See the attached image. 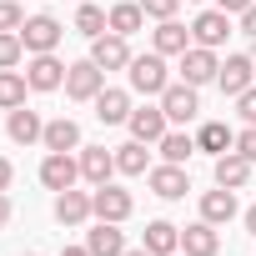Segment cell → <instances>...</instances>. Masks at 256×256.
Masks as SVG:
<instances>
[{"instance_id": "obj_1", "label": "cell", "mask_w": 256, "mask_h": 256, "mask_svg": "<svg viewBox=\"0 0 256 256\" xmlns=\"http://www.w3.org/2000/svg\"><path fill=\"white\" fill-rule=\"evenodd\" d=\"M126 70H131V90H141V96H161L166 86H171V76H166V56H136L131 66H126Z\"/></svg>"}, {"instance_id": "obj_2", "label": "cell", "mask_w": 256, "mask_h": 256, "mask_svg": "<svg viewBox=\"0 0 256 256\" xmlns=\"http://www.w3.org/2000/svg\"><path fill=\"white\" fill-rule=\"evenodd\" d=\"M106 90V70L96 66V60H76L70 70H66V96L70 100H96Z\"/></svg>"}, {"instance_id": "obj_3", "label": "cell", "mask_w": 256, "mask_h": 256, "mask_svg": "<svg viewBox=\"0 0 256 256\" xmlns=\"http://www.w3.org/2000/svg\"><path fill=\"white\" fill-rule=\"evenodd\" d=\"M90 211H96V221H126L136 211V201H131V191H120V186H96L90 191Z\"/></svg>"}, {"instance_id": "obj_4", "label": "cell", "mask_w": 256, "mask_h": 256, "mask_svg": "<svg viewBox=\"0 0 256 256\" xmlns=\"http://www.w3.org/2000/svg\"><path fill=\"white\" fill-rule=\"evenodd\" d=\"M60 36H66V30H60V20H56V16H30V20L20 26V40H26V50H30V56L56 50V46H60Z\"/></svg>"}, {"instance_id": "obj_5", "label": "cell", "mask_w": 256, "mask_h": 256, "mask_svg": "<svg viewBox=\"0 0 256 256\" xmlns=\"http://www.w3.org/2000/svg\"><path fill=\"white\" fill-rule=\"evenodd\" d=\"M90 60H96L100 70H126L136 56H131V46H126V36L106 30V36H96V40H90Z\"/></svg>"}, {"instance_id": "obj_6", "label": "cell", "mask_w": 256, "mask_h": 256, "mask_svg": "<svg viewBox=\"0 0 256 256\" xmlns=\"http://www.w3.org/2000/svg\"><path fill=\"white\" fill-rule=\"evenodd\" d=\"M226 36H231V16L216 6V10H201L196 20H191V40L196 46H206V50H216V46H226Z\"/></svg>"}, {"instance_id": "obj_7", "label": "cell", "mask_w": 256, "mask_h": 256, "mask_svg": "<svg viewBox=\"0 0 256 256\" xmlns=\"http://www.w3.org/2000/svg\"><path fill=\"white\" fill-rule=\"evenodd\" d=\"M146 181H151V191H156L161 201H181V196L191 191V176H186V166H176V161L151 166V171H146Z\"/></svg>"}, {"instance_id": "obj_8", "label": "cell", "mask_w": 256, "mask_h": 256, "mask_svg": "<svg viewBox=\"0 0 256 256\" xmlns=\"http://www.w3.org/2000/svg\"><path fill=\"white\" fill-rule=\"evenodd\" d=\"M216 70H221L216 50H206V46L181 50V80H186V86H206V80H216Z\"/></svg>"}, {"instance_id": "obj_9", "label": "cell", "mask_w": 256, "mask_h": 256, "mask_svg": "<svg viewBox=\"0 0 256 256\" xmlns=\"http://www.w3.org/2000/svg\"><path fill=\"white\" fill-rule=\"evenodd\" d=\"M66 70H70V66H60L56 50H46V56H30L26 80H30V90H60V86H66Z\"/></svg>"}, {"instance_id": "obj_10", "label": "cell", "mask_w": 256, "mask_h": 256, "mask_svg": "<svg viewBox=\"0 0 256 256\" xmlns=\"http://www.w3.org/2000/svg\"><path fill=\"white\" fill-rule=\"evenodd\" d=\"M40 181H46L50 191H70V186L80 181V161H70V151H50V156L40 161Z\"/></svg>"}, {"instance_id": "obj_11", "label": "cell", "mask_w": 256, "mask_h": 256, "mask_svg": "<svg viewBox=\"0 0 256 256\" xmlns=\"http://www.w3.org/2000/svg\"><path fill=\"white\" fill-rule=\"evenodd\" d=\"M251 76H256V60L236 50V56H226V60H221V70H216V86H221L226 96H241V90L251 86Z\"/></svg>"}, {"instance_id": "obj_12", "label": "cell", "mask_w": 256, "mask_h": 256, "mask_svg": "<svg viewBox=\"0 0 256 256\" xmlns=\"http://www.w3.org/2000/svg\"><path fill=\"white\" fill-rule=\"evenodd\" d=\"M161 110H166V120H176V126H181V120H191V116L201 110L196 86H186V80H181V86H166V90H161Z\"/></svg>"}, {"instance_id": "obj_13", "label": "cell", "mask_w": 256, "mask_h": 256, "mask_svg": "<svg viewBox=\"0 0 256 256\" xmlns=\"http://www.w3.org/2000/svg\"><path fill=\"white\" fill-rule=\"evenodd\" d=\"M126 126H131V136L136 141H146V146H156L161 136H166V110L161 106H141V110H131V120H126Z\"/></svg>"}, {"instance_id": "obj_14", "label": "cell", "mask_w": 256, "mask_h": 256, "mask_svg": "<svg viewBox=\"0 0 256 256\" xmlns=\"http://www.w3.org/2000/svg\"><path fill=\"white\" fill-rule=\"evenodd\" d=\"M80 176H86L90 186H106V181L116 176V151H106V146H80Z\"/></svg>"}, {"instance_id": "obj_15", "label": "cell", "mask_w": 256, "mask_h": 256, "mask_svg": "<svg viewBox=\"0 0 256 256\" xmlns=\"http://www.w3.org/2000/svg\"><path fill=\"white\" fill-rule=\"evenodd\" d=\"M96 211H90V191H56V221L60 226H80V221H90Z\"/></svg>"}, {"instance_id": "obj_16", "label": "cell", "mask_w": 256, "mask_h": 256, "mask_svg": "<svg viewBox=\"0 0 256 256\" xmlns=\"http://www.w3.org/2000/svg\"><path fill=\"white\" fill-rule=\"evenodd\" d=\"M86 251H90V256H126V231H120V221H96V231L86 236Z\"/></svg>"}, {"instance_id": "obj_17", "label": "cell", "mask_w": 256, "mask_h": 256, "mask_svg": "<svg viewBox=\"0 0 256 256\" xmlns=\"http://www.w3.org/2000/svg\"><path fill=\"white\" fill-rule=\"evenodd\" d=\"M151 46H156V56H181V50H191V30L171 16V20H161L151 30Z\"/></svg>"}, {"instance_id": "obj_18", "label": "cell", "mask_w": 256, "mask_h": 256, "mask_svg": "<svg viewBox=\"0 0 256 256\" xmlns=\"http://www.w3.org/2000/svg\"><path fill=\"white\" fill-rule=\"evenodd\" d=\"M6 131H10V141H16V146H30V141H40V136H46V120H40L30 106H16V110H10V120H6Z\"/></svg>"}, {"instance_id": "obj_19", "label": "cell", "mask_w": 256, "mask_h": 256, "mask_svg": "<svg viewBox=\"0 0 256 256\" xmlns=\"http://www.w3.org/2000/svg\"><path fill=\"white\" fill-rule=\"evenodd\" d=\"M251 181V161L241 156V151H226V156H216V186H226V191H241Z\"/></svg>"}, {"instance_id": "obj_20", "label": "cell", "mask_w": 256, "mask_h": 256, "mask_svg": "<svg viewBox=\"0 0 256 256\" xmlns=\"http://www.w3.org/2000/svg\"><path fill=\"white\" fill-rule=\"evenodd\" d=\"M181 251H186V256H216V251H221V236H216V226H211V221H196V226H186V231H181Z\"/></svg>"}, {"instance_id": "obj_21", "label": "cell", "mask_w": 256, "mask_h": 256, "mask_svg": "<svg viewBox=\"0 0 256 256\" xmlns=\"http://www.w3.org/2000/svg\"><path fill=\"white\" fill-rule=\"evenodd\" d=\"M196 151H211V156H226V151H236V131L226 120H206L201 131H196Z\"/></svg>"}, {"instance_id": "obj_22", "label": "cell", "mask_w": 256, "mask_h": 256, "mask_svg": "<svg viewBox=\"0 0 256 256\" xmlns=\"http://www.w3.org/2000/svg\"><path fill=\"white\" fill-rule=\"evenodd\" d=\"M96 120H100V126H120V120H131V96L106 86V90L96 96Z\"/></svg>"}, {"instance_id": "obj_23", "label": "cell", "mask_w": 256, "mask_h": 256, "mask_svg": "<svg viewBox=\"0 0 256 256\" xmlns=\"http://www.w3.org/2000/svg\"><path fill=\"white\" fill-rule=\"evenodd\" d=\"M231 216H236V191L216 186V191H206V196H201V221H211V226H226Z\"/></svg>"}, {"instance_id": "obj_24", "label": "cell", "mask_w": 256, "mask_h": 256, "mask_svg": "<svg viewBox=\"0 0 256 256\" xmlns=\"http://www.w3.org/2000/svg\"><path fill=\"white\" fill-rule=\"evenodd\" d=\"M46 151H80V126L70 120V116H60V120H46Z\"/></svg>"}, {"instance_id": "obj_25", "label": "cell", "mask_w": 256, "mask_h": 256, "mask_svg": "<svg viewBox=\"0 0 256 256\" xmlns=\"http://www.w3.org/2000/svg\"><path fill=\"white\" fill-rule=\"evenodd\" d=\"M141 246H146L151 256H171V251L181 246V226H171V221H151L146 236H141Z\"/></svg>"}, {"instance_id": "obj_26", "label": "cell", "mask_w": 256, "mask_h": 256, "mask_svg": "<svg viewBox=\"0 0 256 256\" xmlns=\"http://www.w3.org/2000/svg\"><path fill=\"white\" fill-rule=\"evenodd\" d=\"M116 171L120 176H146L151 171V156H146V141H126V146H116Z\"/></svg>"}, {"instance_id": "obj_27", "label": "cell", "mask_w": 256, "mask_h": 256, "mask_svg": "<svg viewBox=\"0 0 256 256\" xmlns=\"http://www.w3.org/2000/svg\"><path fill=\"white\" fill-rule=\"evenodd\" d=\"M146 26V10H141V0H120V6H110V30L131 40L136 30Z\"/></svg>"}, {"instance_id": "obj_28", "label": "cell", "mask_w": 256, "mask_h": 256, "mask_svg": "<svg viewBox=\"0 0 256 256\" xmlns=\"http://www.w3.org/2000/svg\"><path fill=\"white\" fill-rule=\"evenodd\" d=\"M76 30H80V36H90V40H96V36H106V30H110V10H100L96 0H86V6L76 10Z\"/></svg>"}, {"instance_id": "obj_29", "label": "cell", "mask_w": 256, "mask_h": 256, "mask_svg": "<svg viewBox=\"0 0 256 256\" xmlns=\"http://www.w3.org/2000/svg\"><path fill=\"white\" fill-rule=\"evenodd\" d=\"M26 90H30V80H26L20 70H0V110L26 106Z\"/></svg>"}, {"instance_id": "obj_30", "label": "cell", "mask_w": 256, "mask_h": 256, "mask_svg": "<svg viewBox=\"0 0 256 256\" xmlns=\"http://www.w3.org/2000/svg\"><path fill=\"white\" fill-rule=\"evenodd\" d=\"M156 146H161V156H166V161L186 166V161H191V151H196V136H186V131H166Z\"/></svg>"}, {"instance_id": "obj_31", "label": "cell", "mask_w": 256, "mask_h": 256, "mask_svg": "<svg viewBox=\"0 0 256 256\" xmlns=\"http://www.w3.org/2000/svg\"><path fill=\"white\" fill-rule=\"evenodd\" d=\"M20 56H26L20 30H0V70H16V66H20Z\"/></svg>"}, {"instance_id": "obj_32", "label": "cell", "mask_w": 256, "mask_h": 256, "mask_svg": "<svg viewBox=\"0 0 256 256\" xmlns=\"http://www.w3.org/2000/svg\"><path fill=\"white\" fill-rule=\"evenodd\" d=\"M20 26H26V10L16 0H0V30H20Z\"/></svg>"}, {"instance_id": "obj_33", "label": "cell", "mask_w": 256, "mask_h": 256, "mask_svg": "<svg viewBox=\"0 0 256 256\" xmlns=\"http://www.w3.org/2000/svg\"><path fill=\"white\" fill-rule=\"evenodd\" d=\"M176 6H181V0H141V10H146L151 20H171V16H176Z\"/></svg>"}, {"instance_id": "obj_34", "label": "cell", "mask_w": 256, "mask_h": 256, "mask_svg": "<svg viewBox=\"0 0 256 256\" xmlns=\"http://www.w3.org/2000/svg\"><path fill=\"white\" fill-rule=\"evenodd\" d=\"M236 110H241V120H246V126H256V86H246V90L236 96Z\"/></svg>"}, {"instance_id": "obj_35", "label": "cell", "mask_w": 256, "mask_h": 256, "mask_svg": "<svg viewBox=\"0 0 256 256\" xmlns=\"http://www.w3.org/2000/svg\"><path fill=\"white\" fill-rule=\"evenodd\" d=\"M236 151H241V156H246V161L256 166V126H246V131L236 136Z\"/></svg>"}, {"instance_id": "obj_36", "label": "cell", "mask_w": 256, "mask_h": 256, "mask_svg": "<svg viewBox=\"0 0 256 256\" xmlns=\"http://www.w3.org/2000/svg\"><path fill=\"white\" fill-rule=\"evenodd\" d=\"M241 36H251V40H256V6H251V10H241Z\"/></svg>"}, {"instance_id": "obj_37", "label": "cell", "mask_w": 256, "mask_h": 256, "mask_svg": "<svg viewBox=\"0 0 256 256\" xmlns=\"http://www.w3.org/2000/svg\"><path fill=\"white\" fill-rule=\"evenodd\" d=\"M251 6H256V0H221V10H226V16H241V10H251Z\"/></svg>"}, {"instance_id": "obj_38", "label": "cell", "mask_w": 256, "mask_h": 256, "mask_svg": "<svg viewBox=\"0 0 256 256\" xmlns=\"http://www.w3.org/2000/svg\"><path fill=\"white\" fill-rule=\"evenodd\" d=\"M6 226H10V196L0 191V231H6Z\"/></svg>"}, {"instance_id": "obj_39", "label": "cell", "mask_w": 256, "mask_h": 256, "mask_svg": "<svg viewBox=\"0 0 256 256\" xmlns=\"http://www.w3.org/2000/svg\"><path fill=\"white\" fill-rule=\"evenodd\" d=\"M10 176H16V166H10L6 156H0V191H6V186H10Z\"/></svg>"}, {"instance_id": "obj_40", "label": "cell", "mask_w": 256, "mask_h": 256, "mask_svg": "<svg viewBox=\"0 0 256 256\" xmlns=\"http://www.w3.org/2000/svg\"><path fill=\"white\" fill-rule=\"evenodd\" d=\"M246 231H251V236H256V206H251V211H246Z\"/></svg>"}, {"instance_id": "obj_41", "label": "cell", "mask_w": 256, "mask_h": 256, "mask_svg": "<svg viewBox=\"0 0 256 256\" xmlns=\"http://www.w3.org/2000/svg\"><path fill=\"white\" fill-rule=\"evenodd\" d=\"M60 256H90V251H86V246H66Z\"/></svg>"}, {"instance_id": "obj_42", "label": "cell", "mask_w": 256, "mask_h": 256, "mask_svg": "<svg viewBox=\"0 0 256 256\" xmlns=\"http://www.w3.org/2000/svg\"><path fill=\"white\" fill-rule=\"evenodd\" d=\"M126 256H151V251H146V246H136V251H126Z\"/></svg>"}, {"instance_id": "obj_43", "label": "cell", "mask_w": 256, "mask_h": 256, "mask_svg": "<svg viewBox=\"0 0 256 256\" xmlns=\"http://www.w3.org/2000/svg\"><path fill=\"white\" fill-rule=\"evenodd\" d=\"M80 6H86V0H80Z\"/></svg>"}]
</instances>
